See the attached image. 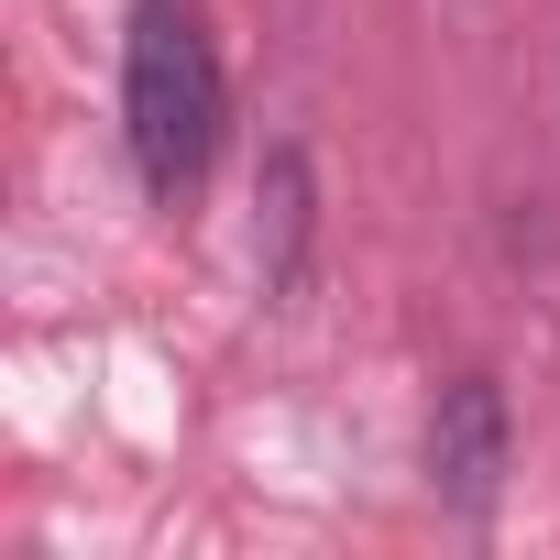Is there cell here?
<instances>
[{"instance_id":"cell-2","label":"cell","mask_w":560,"mask_h":560,"mask_svg":"<svg viewBox=\"0 0 560 560\" xmlns=\"http://www.w3.org/2000/svg\"><path fill=\"white\" fill-rule=\"evenodd\" d=\"M429 494L451 516H494L505 494V385L494 374H462L429 418Z\"/></svg>"},{"instance_id":"cell-1","label":"cell","mask_w":560,"mask_h":560,"mask_svg":"<svg viewBox=\"0 0 560 560\" xmlns=\"http://www.w3.org/2000/svg\"><path fill=\"white\" fill-rule=\"evenodd\" d=\"M220 45L198 23V0H132L121 34V132H132V176L154 187V209H187L220 165Z\"/></svg>"}]
</instances>
